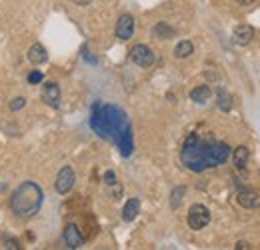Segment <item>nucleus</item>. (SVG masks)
<instances>
[{"label": "nucleus", "instance_id": "nucleus-18", "mask_svg": "<svg viewBox=\"0 0 260 250\" xmlns=\"http://www.w3.org/2000/svg\"><path fill=\"white\" fill-rule=\"evenodd\" d=\"M194 52V46H192V42L190 40H180L178 44H176V48H174V56L176 58H188L190 54Z\"/></svg>", "mask_w": 260, "mask_h": 250}, {"label": "nucleus", "instance_id": "nucleus-15", "mask_svg": "<svg viewBox=\"0 0 260 250\" xmlns=\"http://www.w3.org/2000/svg\"><path fill=\"white\" fill-rule=\"evenodd\" d=\"M248 158H250V150H248L246 146H238V148L234 150V154H232L234 166H236L238 170H244V168H246V162H248Z\"/></svg>", "mask_w": 260, "mask_h": 250}, {"label": "nucleus", "instance_id": "nucleus-14", "mask_svg": "<svg viewBox=\"0 0 260 250\" xmlns=\"http://www.w3.org/2000/svg\"><path fill=\"white\" fill-rule=\"evenodd\" d=\"M138 210H140V200H138V198L126 200V204H124V208H122V220L132 222V220L138 216Z\"/></svg>", "mask_w": 260, "mask_h": 250}, {"label": "nucleus", "instance_id": "nucleus-2", "mask_svg": "<svg viewBox=\"0 0 260 250\" xmlns=\"http://www.w3.org/2000/svg\"><path fill=\"white\" fill-rule=\"evenodd\" d=\"M90 126L100 138L106 140H118V136L128 128V116L122 108L114 104H100L96 102L92 106Z\"/></svg>", "mask_w": 260, "mask_h": 250}, {"label": "nucleus", "instance_id": "nucleus-6", "mask_svg": "<svg viewBox=\"0 0 260 250\" xmlns=\"http://www.w3.org/2000/svg\"><path fill=\"white\" fill-rule=\"evenodd\" d=\"M76 182V174L72 170V166H62L60 172L56 174V182H54V190L58 194H68Z\"/></svg>", "mask_w": 260, "mask_h": 250}, {"label": "nucleus", "instance_id": "nucleus-5", "mask_svg": "<svg viewBox=\"0 0 260 250\" xmlns=\"http://www.w3.org/2000/svg\"><path fill=\"white\" fill-rule=\"evenodd\" d=\"M130 60L136 64V66H140V68H148V66L154 64L156 56H154V52L146 44H136L130 50Z\"/></svg>", "mask_w": 260, "mask_h": 250}, {"label": "nucleus", "instance_id": "nucleus-19", "mask_svg": "<svg viewBox=\"0 0 260 250\" xmlns=\"http://www.w3.org/2000/svg\"><path fill=\"white\" fill-rule=\"evenodd\" d=\"M216 100H218V108L222 110V112H228L230 108H232V98H230V94L226 92V88H218V92H216Z\"/></svg>", "mask_w": 260, "mask_h": 250}, {"label": "nucleus", "instance_id": "nucleus-25", "mask_svg": "<svg viewBox=\"0 0 260 250\" xmlns=\"http://www.w3.org/2000/svg\"><path fill=\"white\" fill-rule=\"evenodd\" d=\"M72 2H74V4H78V6H88L92 0H72Z\"/></svg>", "mask_w": 260, "mask_h": 250}, {"label": "nucleus", "instance_id": "nucleus-10", "mask_svg": "<svg viewBox=\"0 0 260 250\" xmlns=\"http://www.w3.org/2000/svg\"><path fill=\"white\" fill-rule=\"evenodd\" d=\"M236 202L244 208H260V194L258 192H252V190H240L236 194Z\"/></svg>", "mask_w": 260, "mask_h": 250}, {"label": "nucleus", "instance_id": "nucleus-20", "mask_svg": "<svg viewBox=\"0 0 260 250\" xmlns=\"http://www.w3.org/2000/svg\"><path fill=\"white\" fill-rule=\"evenodd\" d=\"M184 192H186V188L184 186H176L174 190H172V194H170V206H172V208H178V206H180Z\"/></svg>", "mask_w": 260, "mask_h": 250}, {"label": "nucleus", "instance_id": "nucleus-17", "mask_svg": "<svg viewBox=\"0 0 260 250\" xmlns=\"http://www.w3.org/2000/svg\"><path fill=\"white\" fill-rule=\"evenodd\" d=\"M212 96V90L206 86V84H202V86H196L190 90V98L198 102V104H204V102H208V98Z\"/></svg>", "mask_w": 260, "mask_h": 250}, {"label": "nucleus", "instance_id": "nucleus-22", "mask_svg": "<svg viewBox=\"0 0 260 250\" xmlns=\"http://www.w3.org/2000/svg\"><path fill=\"white\" fill-rule=\"evenodd\" d=\"M42 80H44V74H42L40 70H32V72L28 74V82H30V84H40Z\"/></svg>", "mask_w": 260, "mask_h": 250}, {"label": "nucleus", "instance_id": "nucleus-21", "mask_svg": "<svg viewBox=\"0 0 260 250\" xmlns=\"http://www.w3.org/2000/svg\"><path fill=\"white\" fill-rule=\"evenodd\" d=\"M26 106V98L24 96H16L10 104H8V108L12 110V112H16V110H20V108H24Z\"/></svg>", "mask_w": 260, "mask_h": 250}, {"label": "nucleus", "instance_id": "nucleus-26", "mask_svg": "<svg viewBox=\"0 0 260 250\" xmlns=\"http://www.w3.org/2000/svg\"><path fill=\"white\" fill-rule=\"evenodd\" d=\"M236 2H238V4H242V6H250L254 0H236Z\"/></svg>", "mask_w": 260, "mask_h": 250}, {"label": "nucleus", "instance_id": "nucleus-1", "mask_svg": "<svg viewBox=\"0 0 260 250\" xmlns=\"http://www.w3.org/2000/svg\"><path fill=\"white\" fill-rule=\"evenodd\" d=\"M230 157V146L226 142H218L214 138H200L198 134H190L184 144L180 160L182 164L192 170V172H202L206 168H214L224 164Z\"/></svg>", "mask_w": 260, "mask_h": 250}, {"label": "nucleus", "instance_id": "nucleus-4", "mask_svg": "<svg viewBox=\"0 0 260 250\" xmlns=\"http://www.w3.org/2000/svg\"><path fill=\"white\" fill-rule=\"evenodd\" d=\"M188 226L192 230H202L210 222V210L204 204H192L188 210Z\"/></svg>", "mask_w": 260, "mask_h": 250}, {"label": "nucleus", "instance_id": "nucleus-16", "mask_svg": "<svg viewBox=\"0 0 260 250\" xmlns=\"http://www.w3.org/2000/svg\"><path fill=\"white\" fill-rule=\"evenodd\" d=\"M176 32L174 28L168 24V22H158L154 28H152V36L154 38H158V40H168V38H172Z\"/></svg>", "mask_w": 260, "mask_h": 250}, {"label": "nucleus", "instance_id": "nucleus-7", "mask_svg": "<svg viewBox=\"0 0 260 250\" xmlns=\"http://www.w3.org/2000/svg\"><path fill=\"white\" fill-rule=\"evenodd\" d=\"M42 100L52 106V108H58L60 106V86L56 82H46L44 88H42Z\"/></svg>", "mask_w": 260, "mask_h": 250}, {"label": "nucleus", "instance_id": "nucleus-12", "mask_svg": "<svg viewBox=\"0 0 260 250\" xmlns=\"http://www.w3.org/2000/svg\"><path fill=\"white\" fill-rule=\"evenodd\" d=\"M118 148H120V154L122 157H130L132 154V150H134V144H132V130H130V126L118 136Z\"/></svg>", "mask_w": 260, "mask_h": 250}, {"label": "nucleus", "instance_id": "nucleus-13", "mask_svg": "<svg viewBox=\"0 0 260 250\" xmlns=\"http://www.w3.org/2000/svg\"><path fill=\"white\" fill-rule=\"evenodd\" d=\"M28 60L32 64H44L48 60V52H46V48L42 46V44H32L30 48H28Z\"/></svg>", "mask_w": 260, "mask_h": 250}, {"label": "nucleus", "instance_id": "nucleus-23", "mask_svg": "<svg viewBox=\"0 0 260 250\" xmlns=\"http://www.w3.org/2000/svg\"><path fill=\"white\" fill-rule=\"evenodd\" d=\"M104 184H108V186H114V184H116V174L108 170V172L104 174Z\"/></svg>", "mask_w": 260, "mask_h": 250}, {"label": "nucleus", "instance_id": "nucleus-8", "mask_svg": "<svg viewBox=\"0 0 260 250\" xmlns=\"http://www.w3.org/2000/svg\"><path fill=\"white\" fill-rule=\"evenodd\" d=\"M134 34V18L130 14H122L116 22V38L120 40H128Z\"/></svg>", "mask_w": 260, "mask_h": 250}, {"label": "nucleus", "instance_id": "nucleus-9", "mask_svg": "<svg viewBox=\"0 0 260 250\" xmlns=\"http://www.w3.org/2000/svg\"><path fill=\"white\" fill-rule=\"evenodd\" d=\"M62 238H64V244L68 248H80L84 244V238H82V234H80V230H78L76 224H68L66 226Z\"/></svg>", "mask_w": 260, "mask_h": 250}, {"label": "nucleus", "instance_id": "nucleus-11", "mask_svg": "<svg viewBox=\"0 0 260 250\" xmlns=\"http://www.w3.org/2000/svg\"><path fill=\"white\" fill-rule=\"evenodd\" d=\"M252 38H254V30H252V26H248V24L236 26V28H234V34H232V40H234V44H238V46L250 44Z\"/></svg>", "mask_w": 260, "mask_h": 250}, {"label": "nucleus", "instance_id": "nucleus-3", "mask_svg": "<svg viewBox=\"0 0 260 250\" xmlns=\"http://www.w3.org/2000/svg\"><path fill=\"white\" fill-rule=\"evenodd\" d=\"M44 202V192L32 180H24L20 186L12 192L10 208L18 218H32L40 212V206Z\"/></svg>", "mask_w": 260, "mask_h": 250}, {"label": "nucleus", "instance_id": "nucleus-27", "mask_svg": "<svg viewBox=\"0 0 260 250\" xmlns=\"http://www.w3.org/2000/svg\"><path fill=\"white\" fill-rule=\"evenodd\" d=\"M236 248H250V246H248V244H246V242H238V244H236Z\"/></svg>", "mask_w": 260, "mask_h": 250}, {"label": "nucleus", "instance_id": "nucleus-24", "mask_svg": "<svg viewBox=\"0 0 260 250\" xmlns=\"http://www.w3.org/2000/svg\"><path fill=\"white\" fill-rule=\"evenodd\" d=\"M6 246H8V248H14V250H18V248H20L16 240H8V242H6Z\"/></svg>", "mask_w": 260, "mask_h": 250}]
</instances>
